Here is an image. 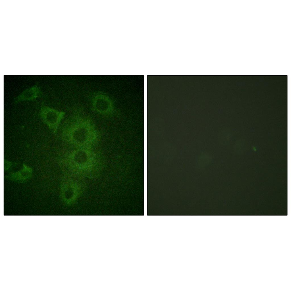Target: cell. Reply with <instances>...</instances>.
<instances>
[{"label": "cell", "mask_w": 291, "mask_h": 291, "mask_svg": "<svg viewBox=\"0 0 291 291\" xmlns=\"http://www.w3.org/2000/svg\"><path fill=\"white\" fill-rule=\"evenodd\" d=\"M63 139L73 148H94L101 139V134L89 118L80 115L71 117L61 129Z\"/></svg>", "instance_id": "6da1fadb"}, {"label": "cell", "mask_w": 291, "mask_h": 291, "mask_svg": "<svg viewBox=\"0 0 291 291\" xmlns=\"http://www.w3.org/2000/svg\"><path fill=\"white\" fill-rule=\"evenodd\" d=\"M63 162L71 170L86 173L100 170L105 165V159L94 148H74L66 155Z\"/></svg>", "instance_id": "7a4b0ae2"}, {"label": "cell", "mask_w": 291, "mask_h": 291, "mask_svg": "<svg viewBox=\"0 0 291 291\" xmlns=\"http://www.w3.org/2000/svg\"><path fill=\"white\" fill-rule=\"evenodd\" d=\"M40 115L43 121L50 128L56 130L63 119L65 113L48 107L41 109Z\"/></svg>", "instance_id": "3957f363"}, {"label": "cell", "mask_w": 291, "mask_h": 291, "mask_svg": "<svg viewBox=\"0 0 291 291\" xmlns=\"http://www.w3.org/2000/svg\"><path fill=\"white\" fill-rule=\"evenodd\" d=\"M41 94L40 88L35 85L29 88L23 92L15 99V103L25 101L32 100L35 99Z\"/></svg>", "instance_id": "277c9868"}, {"label": "cell", "mask_w": 291, "mask_h": 291, "mask_svg": "<svg viewBox=\"0 0 291 291\" xmlns=\"http://www.w3.org/2000/svg\"><path fill=\"white\" fill-rule=\"evenodd\" d=\"M97 99L94 101V106L97 109L95 110L103 115H109L111 111L109 109V101L105 97H99Z\"/></svg>", "instance_id": "5b68a950"}]
</instances>
